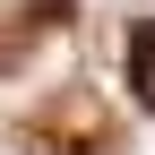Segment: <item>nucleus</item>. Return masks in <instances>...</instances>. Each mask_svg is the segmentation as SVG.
I'll return each mask as SVG.
<instances>
[{
  "label": "nucleus",
  "instance_id": "1",
  "mask_svg": "<svg viewBox=\"0 0 155 155\" xmlns=\"http://www.w3.org/2000/svg\"><path fill=\"white\" fill-rule=\"evenodd\" d=\"M129 86H138V104L155 112V17L129 26Z\"/></svg>",
  "mask_w": 155,
  "mask_h": 155
}]
</instances>
